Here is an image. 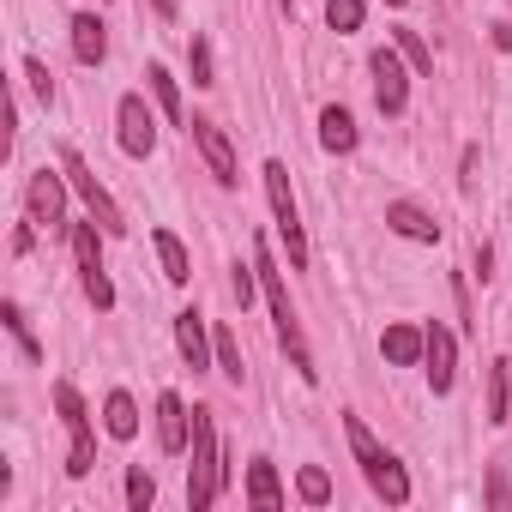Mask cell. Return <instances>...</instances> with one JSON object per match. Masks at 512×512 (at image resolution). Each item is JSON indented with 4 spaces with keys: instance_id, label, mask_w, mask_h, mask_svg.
<instances>
[{
    "instance_id": "7c38bea8",
    "label": "cell",
    "mask_w": 512,
    "mask_h": 512,
    "mask_svg": "<svg viewBox=\"0 0 512 512\" xmlns=\"http://www.w3.org/2000/svg\"><path fill=\"white\" fill-rule=\"evenodd\" d=\"M422 362H428V386L434 392H452V374H458V338L434 320V326H422Z\"/></svg>"
},
{
    "instance_id": "7a4b0ae2",
    "label": "cell",
    "mask_w": 512,
    "mask_h": 512,
    "mask_svg": "<svg viewBox=\"0 0 512 512\" xmlns=\"http://www.w3.org/2000/svg\"><path fill=\"white\" fill-rule=\"evenodd\" d=\"M344 434H350V452H356V464H362V476H368V488L386 500V506H404L410 500V476H404V464L368 434V422L362 416H344Z\"/></svg>"
},
{
    "instance_id": "9c48e42d",
    "label": "cell",
    "mask_w": 512,
    "mask_h": 512,
    "mask_svg": "<svg viewBox=\"0 0 512 512\" xmlns=\"http://www.w3.org/2000/svg\"><path fill=\"white\" fill-rule=\"evenodd\" d=\"M67 187H73V181H67V169H61V175H55V169H37V175H31L25 205H31V223H37V229H49V235H55V229L67 223Z\"/></svg>"
},
{
    "instance_id": "d6986e66",
    "label": "cell",
    "mask_w": 512,
    "mask_h": 512,
    "mask_svg": "<svg viewBox=\"0 0 512 512\" xmlns=\"http://www.w3.org/2000/svg\"><path fill=\"white\" fill-rule=\"evenodd\" d=\"M320 145L332 151V157H344V151H356V121H350V109H326L320 115Z\"/></svg>"
},
{
    "instance_id": "4fadbf2b",
    "label": "cell",
    "mask_w": 512,
    "mask_h": 512,
    "mask_svg": "<svg viewBox=\"0 0 512 512\" xmlns=\"http://www.w3.org/2000/svg\"><path fill=\"white\" fill-rule=\"evenodd\" d=\"M157 446H163V452H187V446H193V410H187L175 392L157 398Z\"/></svg>"
},
{
    "instance_id": "6da1fadb",
    "label": "cell",
    "mask_w": 512,
    "mask_h": 512,
    "mask_svg": "<svg viewBox=\"0 0 512 512\" xmlns=\"http://www.w3.org/2000/svg\"><path fill=\"white\" fill-rule=\"evenodd\" d=\"M253 272H260V296H266V308H272V326H278V344L290 350V362H296V374L302 380H314V350H308V338H302V320H296V308H290V290H284V272H278V260H272V247L260 241L253 247Z\"/></svg>"
},
{
    "instance_id": "ba28073f",
    "label": "cell",
    "mask_w": 512,
    "mask_h": 512,
    "mask_svg": "<svg viewBox=\"0 0 512 512\" xmlns=\"http://www.w3.org/2000/svg\"><path fill=\"white\" fill-rule=\"evenodd\" d=\"M368 73H374V103H380V115H404V103H410V73H404V55H398V43L374 49Z\"/></svg>"
},
{
    "instance_id": "e0dca14e",
    "label": "cell",
    "mask_w": 512,
    "mask_h": 512,
    "mask_svg": "<svg viewBox=\"0 0 512 512\" xmlns=\"http://www.w3.org/2000/svg\"><path fill=\"white\" fill-rule=\"evenodd\" d=\"M73 55H79L85 67H103L109 37H103V19H97V13H79V19H73Z\"/></svg>"
},
{
    "instance_id": "1f68e13d",
    "label": "cell",
    "mask_w": 512,
    "mask_h": 512,
    "mask_svg": "<svg viewBox=\"0 0 512 512\" xmlns=\"http://www.w3.org/2000/svg\"><path fill=\"white\" fill-rule=\"evenodd\" d=\"M488 500H494V506H512V482H506V476H494V482H488Z\"/></svg>"
},
{
    "instance_id": "603a6c76",
    "label": "cell",
    "mask_w": 512,
    "mask_h": 512,
    "mask_svg": "<svg viewBox=\"0 0 512 512\" xmlns=\"http://www.w3.org/2000/svg\"><path fill=\"white\" fill-rule=\"evenodd\" d=\"M211 350H217V374H223L229 386H241V380H247V368H241V344H235V332H229V326H217V332H211Z\"/></svg>"
},
{
    "instance_id": "52a82bcc",
    "label": "cell",
    "mask_w": 512,
    "mask_h": 512,
    "mask_svg": "<svg viewBox=\"0 0 512 512\" xmlns=\"http://www.w3.org/2000/svg\"><path fill=\"white\" fill-rule=\"evenodd\" d=\"M61 169H67V181H73V193H79V199L91 205V217H97V223H103L109 235H121V229H127V217H121V205L109 199V187L97 181V169H91V163H85L79 151H67V157H61Z\"/></svg>"
},
{
    "instance_id": "f546056e",
    "label": "cell",
    "mask_w": 512,
    "mask_h": 512,
    "mask_svg": "<svg viewBox=\"0 0 512 512\" xmlns=\"http://www.w3.org/2000/svg\"><path fill=\"white\" fill-rule=\"evenodd\" d=\"M7 332L25 344V356H31V362L43 356V350H37V338H31V326H25V314H19V302H7Z\"/></svg>"
},
{
    "instance_id": "ac0fdd59",
    "label": "cell",
    "mask_w": 512,
    "mask_h": 512,
    "mask_svg": "<svg viewBox=\"0 0 512 512\" xmlns=\"http://www.w3.org/2000/svg\"><path fill=\"white\" fill-rule=\"evenodd\" d=\"M422 344H428V338H422L416 326H386V332H380V356L398 362V368H416V362H422Z\"/></svg>"
},
{
    "instance_id": "83f0119b",
    "label": "cell",
    "mask_w": 512,
    "mask_h": 512,
    "mask_svg": "<svg viewBox=\"0 0 512 512\" xmlns=\"http://www.w3.org/2000/svg\"><path fill=\"white\" fill-rule=\"evenodd\" d=\"M326 25L332 31H356L362 25V0H326Z\"/></svg>"
},
{
    "instance_id": "7402d4cb",
    "label": "cell",
    "mask_w": 512,
    "mask_h": 512,
    "mask_svg": "<svg viewBox=\"0 0 512 512\" xmlns=\"http://www.w3.org/2000/svg\"><path fill=\"white\" fill-rule=\"evenodd\" d=\"M145 85H151V97H157V109H163L169 121H187V115H181V85L169 79V67L151 61V67H145Z\"/></svg>"
},
{
    "instance_id": "d6a6232c",
    "label": "cell",
    "mask_w": 512,
    "mask_h": 512,
    "mask_svg": "<svg viewBox=\"0 0 512 512\" xmlns=\"http://www.w3.org/2000/svg\"><path fill=\"white\" fill-rule=\"evenodd\" d=\"M151 7H157V13H163V19H175V0H151Z\"/></svg>"
},
{
    "instance_id": "9a60e30c",
    "label": "cell",
    "mask_w": 512,
    "mask_h": 512,
    "mask_svg": "<svg viewBox=\"0 0 512 512\" xmlns=\"http://www.w3.org/2000/svg\"><path fill=\"white\" fill-rule=\"evenodd\" d=\"M175 344H181V356H187V368H205V362H217V350H211V338H205V320L187 308V314H175Z\"/></svg>"
},
{
    "instance_id": "5b68a950",
    "label": "cell",
    "mask_w": 512,
    "mask_h": 512,
    "mask_svg": "<svg viewBox=\"0 0 512 512\" xmlns=\"http://www.w3.org/2000/svg\"><path fill=\"white\" fill-rule=\"evenodd\" d=\"M55 410H61V422H67V440H73V452H67V476H91V470H97V446H91V410H85V398H79V386H73V380H61V386H55Z\"/></svg>"
},
{
    "instance_id": "5bb4252c",
    "label": "cell",
    "mask_w": 512,
    "mask_h": 512,
    "mask_svg": "<svg viewBox=\"0 0 512 512\" xmlns=\"http://www.w3.org/2000/svg\"><path fill=\"white\" fill-rule=\"evenodd\" d=\"M386 223H392L404 241H440V223H434L422 205H410V199H392V205H386Z\"/></svg>"
},
{
    "instance_id": "30bf717a",
    "label": "cell",
    "mask_w": 512,
    "mask_h": 512,
    "mask_svg": "<svg viewBox=\"0 0 512 512\" xmlns=\"http://www.w3.org/2000/svg\"><path fill=\"white\" fill-rule=\"evenodd\" d=\"M115 121H121V151H127V157H151V145H157V121H151V109H145L139 91L121 97Z\"/></svg>"
},
{
    "instance_id": "2e32d148",
    "label": "cell",
    "mask_w": 512,
    "mask_h": 512,
    "mask_svg": "<svg viewBox=\"0 0 512 512\" xmlns=\"http://www.w3.org/2000/svg\"><path fill=\"white\" fill-rule=\"evenodd\" d=\"M247 506H260V512H278V506H284V488H278L272 458H253V464H247Z\"/></svg>"
},
{
    "instance_id": "3957f363",
    "label": "cell",
    "mask_w": 512,
    "mask_h": 512,
    "mask_svg": "<svg viewBox=\"0 0 512 512\" xmlns=\"http://www.w3.org/2000/svg\"><path fill=\"white\" fill-rule=\"evenodd\" d=\"M223 482H229V470H223V452H217V422H211V410L199 404V410H193V470H187V506H193V512H205V506L223 494Z\"/></svg>"
},
{
    "instance_id": "8fae6325",
    "label": "cell",
    "mask_w": 512,
    "mask_h": 512,
    "mask_svg": "<svg viewBox=\"0 0 512 512\" xmlns=\"http://www.w3.org/2000/svg\"><path fill=\"white\" fill-rule=\"evenodd\" d=\"M187 133H193V145L205 151V163H211L217 187H235V181H241V169H235V151H229L223 127H217V121H205V115H193V121H187Z\"/></svg>"
},
{
    "instance_id": "4316f807",
    "label": "cell",
    "mask_w": 512,
    "mask_h": 512,
    "mask_svg": "<svg viewBox=\"0 0 512 512\" xmlns=\"http://www.w3.org/2000/svg\"><path fill=\"white\" fill-rule=\"evenodd\" d=\"M157 500V482H151V470H127V506L133 512H145Z\"/></svg>"
},
{
    "instance_id": "484cf974",
    "label": "cell",
    "mask_w": 512,
    "mask_h": 512,
    "mask_svg": "<svg viewBox=\"0 0 512 512\" xmlns=\"http://www.w3.org/2000/svg\"><path fill=\"white\" fill-rule=\"evenodd\" d=\"M488 422H506V362H488Z\"/></svg>"
},
{
    "instance_id": "cb8c5ba5",
    "label": "cell",
    "mask_w": 512,
    "mask_h": 512,
    "mask_svg": "<svg viewBox=\"0 0 512 512\" xmlns=\"http://www.w3.org/2000/svg\"><path fill=\"white\" fill-rule=\"evenodd\" d=\"M392 43H398V55H404L416 73H434V55H428V43H422L416 31H392Z\"/></svg>"
},
{
    "instance_id": "277c9868",
    "label": "cell",
    "mask_w": 512,
    "mask_h": 512,
    "mask_svg": "<svg viewBox=\"0 0 512 512\" xmlns=\"http://www.w3.org/2000/svg\"><path fill=\"white\" fill-rule=\"evenodd\" d=\"M260 175H266V199H272V217H278V241L290 247V266L302 272L308 266V235H302V211H296V193H290V169L272 157Z\"/></svg>"
},
{
    "instance_id": "4dcf8cb0",
    "label": "cell",
    "mask_w": 512,
    "mask_h": 512,
    "mask_svg": "<svg viewBox=\"0 0 512 512\" xmlns=\"http://www.w3.org/2000/svg\"><path fill=\"white\" fill-rule=\"evenodd\" d=\"M25 79H31V91H37V97H43V103H55V79H49V67H43V61H37V55H31V61H25Z\"/></svg>"
},
{
    "instance_id": "8992f818",
    "label": "cell",
    "mask_w": 512,
    "mask_h": 512,
    "mask_svg": "<svg viewBox=\"0 0 512 512\" xmlns=\"http://www.w3.org/2000/svg\"><path fill=\"white\" fill-rule=\"evenodd\" d=\"M73 260H79V278H85V296H91V308H97V314H109V308H115V284H109V272H103L97 217H91V223H73Z\"/></svg>"
},
{
    "instance_id": "ffe728a7",
    "label": "cell",
    "mask_w": 512,
    "mask_h": 512,
    "mask_svg": "<svg viewBox=\"0 0 512 512\" xmlns=\"http://www.w3.org/2000/svg\"><path fill=\"white\" fill-rule=\"evenodd\" d=\"M151 241H157V260H163V278H169V284H187V278H193V260H187V247H181V235L157 229Z\"/></svg>"
},
{
    "instance_id": "f1b7e54d",
    "label": "cell",
    "mask_w": 512,
    "mask_h": 512,
    "mask_svg": "<svg viewBox=\"0 0 512 512\" xmlns=\"http://www.w3.org/2000/svg\"><path fill=\"white\" fill-rule=\"evenodd\" d=\"M187 61H193V85H217V73H211V43H205V37L187 43Z\"/></svg>"
},
{
    "instance_id": "d4e9b609",
    "label": "cell",
    "mask_w": 512,
    "mask_h": 512,
    "mask_svg": "<svg viewBox=\"0 0 512 512\" xmlns=\"http://www.w3.org/2000/svg\"><path fill=\"white\" fill-rule=\"evenodd\" d=\"M296 488H302V500H308V506H326V500H332V476H326L320 464H308V470L296 476Z\"/></svg>"
},
{
    "instance_id": "836d02e7",
    "label": "cell",
    "mask_w": 512,
    "mask_h": 512,
    "mask_svg": "<svg viewBox=\"0 0 512 512\" xmlns=\"http://www.w3.org/2000/svg\"><path fill=\"white\" fill-rule=\"evenodd\" d=\"M386 7H404V0H386Z\"/></svg>"
},
{
    "instance_id": "44dd1931",
    "label": "cell",
    "mask_w": 512,
    "mask_h": 512,
    "mask_svg": "<svg viewBox=\"0 0 512 512\" xmlns=\"http://www.w3.org/2000/svg\"><path fill=\"white\" fill-rule=\"evenodd\" d=\"M103 428H109L115 440H133V434H139V404H133L127 392H109V404H103Z\"/></svg>"
}]
</instances>
